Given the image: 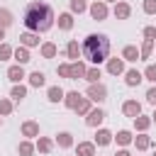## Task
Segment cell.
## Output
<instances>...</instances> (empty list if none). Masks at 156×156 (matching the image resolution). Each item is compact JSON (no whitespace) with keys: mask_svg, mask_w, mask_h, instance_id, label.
<instances>
[{"mask_svg":"<svg viewBox=\"0 0 156 156\" xmlns=\"http://www.w3.org/2000/svg\"><path fill=\"white\" fill-rule=\"evenodd\" d=\"M54 10H51V5L49 2H44V0H34V2H29L27 7H24V15H22V24L29 29V32H37V34H41V32H49L51 27H54Z\"/></svg>","mask_w":156,"mask_h":156,"instance_id":"6da1fadb","label":"cell"},{"mask_svg":"<svg viewBox=\"0 0 156 156\" xmlns=\"http://www.w3.org/2000/svg\"><path fill=\"white\" fill-rule=\"evenodd\" d=\"M80 54L93 63V66H100L102 61H107L110 56V39L107 34H88L80 44Z\"/></svg>","mask_w":156,"mask_h":156,"instance_id":"7a4b0ae2","label":"cell"},{"mask_svg":"<svg viewBox=\"0 0 156 156\" xmlns=\"http://www.w3.org/2000/svg\"><path fill=\"white\" fill-rule=\"evenodd\" d=\"M85 95H88L93 102H98V105H100V102H105V100H107V88H105L102 83H90Z\"/></svg>","mask_w":156,"mask_h":156,"instance_id":"3957f363","label":"cell"},{"mask_svg":"<svg viewBox=\"0 0 156 156\" xmlns=\"http://www.w3.org/2000/svg\"><path fill=\"white\" fill-rule=\"evenodd\" d=\"M88 12H90V17H93V20H98V22H102V20L110 15V10H107V2H105V0H95V2L88 7Z\"/></svg>","mask_w":156,"mask_h":156,"instance_id":"277c9868","label":"cell"},{"mask_svg":"<svg viewBox=\"0 0 156 156\" xmlns=\"http://www.w3.org/2000/svg\"><path fill=\"white\" fill-rule=\"evenodd\" d=\"M102 119H105V112H102L100 107H93V110L85 115V124L93 127V129H98V127L102 124Z\"/></svg>","mask_w":156,"mask_h":156,"instance_id":"5b68a950","label":"cell"},{"mask_svg":"<svg viewBox=\"0 0 156 156\" xmlns=\"http://www.w3.org/2000/svg\"><path fill=\"white\" fill-rule=\"evenodd\" d=\"M112 15H115L117 20H129V15H132V5H129V2H124V0H117V2H115Z\"/></svg>","mask_w":156,"mask_h":156,"instance_id":"8992f818","label":"cell"},{"mask_svg":"<svg viewBox=\"0 0 156 156\" xmlns=\"http://www.w3.org/2000/svg\"><path fill=\"white\" fill-rule=\"evenodd\" d=\"M122 112H124V117H136V115H141V102H136V100H124L122 102Z\"/></svg>","mask_w":156,"mask_h":156,"instance_id":"52a82bcc","label":"cell"},{"mask_svg":"<svg viewBox=\"0 0 156 156\" xmlns=\"http://www.w3.org/2000/svg\"><path fill=\"white\" fill-rule=\"evenodd\" d=\"M20 44H22V46H27V49L39 46V34H37V32H29V29H27V32H22V34H20Z\"/></svg>","mask_w":156,"mask_h":156,"instance_id":"ba28073f","label":"cell"},{"mask_svg":"<svg viewBox=\"0 0 156 156\" xmlns=\"http://www.w3.org/2000/svg\"><path fill=\"white\" fill-rule=\"evenodd\" d=\"M141 80H144L141 71H136V68H129V71H124V83H127L129 88H136Z\"/></svg>","mask_w":156,"mask_h":156,"instance_id":"9c48e42d","label":"cell"},{"mask_svg":"<svg viewBox=\"0 0 156 156\" xmlns=\"http://www.w3.org/2000/svg\"><path fill=\"white\" fill-rule=\"evenodd\" d=\"M22 136H27V139H34V136H39V122H34V119H27V122H22Z\"/></svg>","mask_w":156,"mask_h":156,"instance_id":"30bf717a","label":"cell"},{"mask_svg":"<svg viewBox=\"0 0 156 156\" xmlns=\"http://www.w3.org/2000/svg\"><path fill=\"white\" fill-rule=\"evenodd\" d=\"M12 58H15L20 66H24V63H29V61H32V56H29V49H27V46H22V44H20V46L12 51Z\"/></svg>","mask_w":156,"mask_h":156,"instance_id":"8fae6325","label":"cell"},{"mask_svg":"<svg viewBox=\"0 0 156 156\" xmlns=\"http://www.w3.org/2000/svg\"><path fill=\"white\" fill-rule=\"evenodd\" d=\"M85 71L88 66L78 58V61H71V80H78V78H85Z\"/></svg>","mask_w":156,"mask_h":156,"instance_id":"7c38bea8","label":"cell"},{"mask_svg":"<svg viewBox=\"0 0 156 156\" xmlns=\"http://www.w3.org/2000/svg\"><path fill=\"white\" fill-rule=\"evenodd\" d=\"M112 136H115V134H112L110 129H102V127H100V129L95 132V146H107V144H112Z\"/></svg>","mask_w":156,"mask_h":156,"instance_id":"4fadbf2b","label":"cell"},{"mask_svg":"<svg viewBox=\"0 0 156 156\" xmlns=\"http://www.w3.org/2000/svg\"><path fill=\"white\" fill-rule=\"evenodd\" d=\"M132 144L136 146V151H146V149L151 146V136H149L146 132H139V134L132 139Z\"/></svg>","mask_w":156,"mask_h":156,"instance_id":"5bb4252c","label":"cell"},{"mask_svg":"<svg viewBox=\"0 0 156 156\" xmlns=\"http://www.w3.org/2000/svg\"><path fill=\"white\" fill-rule=\"evenodd\" d=\"M107 73L122 76L124 73V58H107Z\"/></svg>","mask_w":156,"mask_h":156,"instance_id":"9a60e30c","label":"cell"},{"mask_svg":"<svg viewBox=\"0 0 156 156\" xmlns=\"http://www.w3.org/2000/svg\"><path fill=\"white\" fill-rule=\"evenodd\" d=\"M7 78H10L12 83H22V78H27V76H24V66H20V63L10 66V68H7Z\"/></svg>","mask_w":156,"mask_h":156,"instance_id":"2e32d148","label":"cell"},{"mask_svg":"<svg viewBox=\"0 0 156 156\" xmlns=\"http://www.w3.org/2000/svg\"><path fill=\"white\" fill-rule=\"evenodd\" d=\"M80 100H83V95H80L78 90H71V93H66V95H63V105H66L68 110H76Z\"/></svg>","mask_w":156,"mask_h":156,"instance_id":"e0dca14e","label":"cell"},{"mask_svg":"<svg viewBox=\"0 0 156 156\" xmlns=\"http://www.w3.org/2000/svg\"><path fill=\"white\" fill-rule=\"evenodd\" d=\"M76 156H95V141H78Z\"/></svg>","mask_w":156,"mask_h":156,"instance_id":"ac0fdd59","label":"cell"},{"mask_svg":"<svg viewBox=\"0 0 156 156\" xmlns=\"http://www.w3.org/2000/svg\"><path fill=\"white\" fill-rule=\"evenodd\" d=\"M39 54H41L44 58H54V56L58 54V46H56L54 41H44V44L39 46Z\"/></svg>","mask_w":156,"mask_h":156,"instance_id":"d6986e66","label":"cell"},{"mask_svg":"<svg viewBox=\"0 0 156 156\" xmlns=\"http://www.w3.org/2000/svg\"><path fill=\"white\" fill-rule=\"evenodd\" d=\"M122 58H124V61H129V63L139 61V49H136L134 44H127V46L122 49Z\"/></svg>","mask_w":156,"mask_h":156,"instance_id":"ffe728a7","label":"cell"},{"mask_svg":"<svg viewBox=\"0 0 156 156\" xmlns=\"http://www.w3.org/2000/svg\"><path fill=\"white\" fill-rule=\"evenodd\" d=\"M56 144H58V149H71L73 146V134L71 132H58L56 134Z\"/></svg>","mask_w":156,"mask_h":156,"instance_id":"44dd1931","label":"cell"},{"mask_svg":"<svg viewBox=\"0 0 156 156\" xmlns=\"http://www.w3.org/2000/svg\"><path fill=\"white\" fill-rule=\"evenodd\" d=\"M56 22H58V29H63V32L73 29V15H71V12H61Z\"/></svg>","mask_w":156,"mask_h":156,"instance_id":"7402d4cb","label":"cell"},{"mask_svg":"<svg viewBox=\"0 0 156 156\" xmlns=\"http://www.w3.org/2000/svg\"><path fill=\"white\" fill-rule=\"evenodd\" d=\"M63 95H66V93H63L58 85H49V90H46V100H49V102H61Z\"/></svg>","mask_w":156,"mask_h":156,"instance_id":"603a6c76","label":"cell"},{"mask_svg":"<svg viewBox=\"0 0 156 156\" xmlns=\"http://www.w3.org/2000/svg\"><path fill=\"white\" fill-rule=\"evenodd\" d=\"M151 124H154V122H151V117H146V115H136V117H134V129H136V132H146Z\"/></svg>","mask_w":156,"mask_h":156,"instance_id":"cb8c5ba5","label":"cell"},{"mask_svg":"<svg viewBox=\"0 0 156 156\" xmlns=\"http://www.w3.org/2000/svg\"><path fill=\"white\" fill-rule=\"evenodd\" d=\"M34 146H37V151H39V154H51V149H54V141H51L49 136H39Z\"/></svg>","mask_w":156,"mask_h":156,"instance_id":"d4e9b609","label":"cell"},{"mask_svg":"<svg viewBox=\"0 0 156 156\" xmlns=\"http://www.w3.org/2000/svg\"><path fill=\"white\" fill-rule=\"evenodd\" d=\"M34 151H37V146H34L29 139H24V141L17 144V154H20V156H34Z\"/></svg>","mask_w":156,"mask_h":156,"instance_id":"484cf974","label":"cell"},{"mask_svg":"<svg viewBox=\"0 0 156 156\" xmlns=\"http://www.w3.org/2000/svg\"><path fill=\"white\" fill-rule=\"evenodd\" d=\"M66 56H68L71 61H78V56H80V46H78L76 39H71V41L66 44Z\"/></svg>","mask_w":156,"mask_h":156,"instance_id":"4316f807","label":"cell"},{"mask_svg":"<svg viewBox=\"0 0 156 156\" xmlns=\"http://www.w3.org/2000/svg\"><path fill=\"white\" fill-rule=\"evenodd\" d=\"M27 78H29V85H32V88H41V85L46 83V76H44L41 71H32Z\"/></svg>","mask_w":156,"mask_h":156,"instance_id":"83f0119b","label":"cell"},{"mask_svg":"<svg viewBox=\"0 0 156 156\" xmlns=\"http://www.w3.org/2000/svg\"><path fill=\"white\" fill-rule=\"evenodd\" d=\"M10 98H12L15 102L24 100V98H27V88H24L22 83H15V85H12V90H10Z\"/></svg>","mask_w":156,"mask_h":156,"instance_id":"f1b7e54d","label":"cell"},{"mask_svg":"<svg viewBox=\"0 0 156 156\" xmlns=\"http://www.w3.org/2000/svg\"><path fill=\"white\" fill-rule=\"evenodd\" d=\"M154 54V39H144L139 46V58H149Z\"/></svg>","mask_w":156,"mask_h":156,"instance_id":"f546056e","label":"cell"},{"mask_svg":"<svg viewBox=\"0 0 156 156\" xmlns=\"http://www.w3.org/2000/svg\"><path fill=\"white\" fill-rule=\"evenodd\" d=\"M112 139H115L119 146H127V144H132V139H134V136H132V132H129V129H119V132H117V136H112Z\"/></svg>","mask_w":156,"mask_h":156,"instance_id":"4dcf8cb0","label":"cell"},{"mask_svg":"<svg viewBox=\"0 0 156 156\" xmlns=\"http://www.w3.org/2000/svg\"><path fill=\"white\" fill-rule=\"evenodd\" d=\"M90 110H93V100H90V98H83V100L78 102V107H76V112H78L80 117H85Z\"/></svg>","mask_w":156,"mask_h":156,"instance_id":"1f68e13d","label":"cell"},{"mask_svg":"<svg viewBox=\"0 0 156 156\" xmlns=\"http://www.w3.org/2000/svg\"><path fill=\"white\" fill-rule=\"evenodd\" d=\"M12 20H15V17H12V12H10L7 7H0V27H2V29H7V27L12 24Z\"/></svg>","mask_w":156,"mask_h":156,"instance_id":"d6a6232c","label":"cell"},{"mask_svg":"<svg viewBox=\"0 0 156 156\" xmlns=\"http://www.w3.org/2000/svg\"><path fill=\"white\" fill-rule=\"evenodd\" d=\"M100 76H102V73H100L98 66H93V68L85 71V80H88V83H100Z\"/></svg>","mask_w":156,"mask_h":156,"instance_id":"836d02e7","label":"cell"},{"mask_svg":"<svg viewBox=\"0 0 156 156\" xmlns=\"http://www.w3.org/2000/svg\"><path fill=\"white\" fill-rule=\"evenodd\" d=\"M88 10V2L85 0H71V15H80Z\"/></svg>","mask_w":156,"mask_h":156,"instance_id":"e575fe53","label":"cell"},{"mask_svg":"<svg viewBox=\"0 0 156 156\" xmlns=\"http://www.w3.org/2000/svg\"><path fill=\"white\" fill-rule=\"evenodd\" d=\"M12 100H7V98H0V117H7L10 112H12Z\"/></svg>","mask_w":156,"mask_h":156,"instance_id":"d590c367","label":"cell"},{"mask_svg":"<svg viewBox=\"0 0 156 156\" xmlns=\"http://www.w3.org/2000/svg\"><path fill=\"white\" fill-rule=\"evenodd\" d=\"M12 46L10 44H5V41H0V61H7V58H12Z\"/></svg>","mask_w":156,"mask_h":156,"instance_id":"8d00e7d4","label":"cell"},{"mask_svg":"<svg viewBox=\"0 0 156 156\" xmlns=\"http://www.w3.org/2000/svg\"><path fill=\"white\" fill-rule=\"evenodd\" d=\"M141 76H144L146 80H151V83H156V63H151V66H146Z\"/></svg>","mask_w":156,"mask_h":156,"instance_id":"74e56055","label":"cell"},{"mask_svg":"<svg viewBox=\"0 0 156 156\" xmlns=\"http://www.w3.org/2000/svg\"><path fill=\"white\" fill-rule=\"evenodd\" d=\"M56 73H58L61 78H68V80H71V63H58Z\"/></svg>","mask_w":156,"mask_h":156,"instance_id":"f35d334b","label":"cell"},{"mask_svg":"<svg viewBox=\"0 0 156 156\" xmlns=\"http://www.w3.org/2000/svg\"><path fill=\"white\" fill-rule=\"evenodd\" d=\"M141 10H144L146 15H156V0H144V2H141Z\"/></svg>","mask_w":156,"mask_h":156,"instance_id":"ab89813d","label":"cell"},{"mask_svg":"<svg viewBox=\"0 0 156 156\" xmlns=\"http://www.w3.org/2000/svg\"><path fill=\"white\" fill-rule=\"evenodd\" d=\"M146 102H149V105H154V107H156V85H151V88H149V90H146Z\"/></svg>","mask_w":156,"mask_h":156,"instance_id":"60d3db41","label":"cell"},{"mask_svg":"<svg viewBox=\"0 0 156 156\" xmlns=\"http://www.w3.org/2000/svg\"><path fill=\"white\" fill-rule=\"evenodd\" d=\"M144 39H156V27H144Z\"/></svg>","mask_w":156,"mask_h":156,"instance_id":"b9f144b4","label":"cell"},{"mask_svg":"<svg viewBox=\"0 0 156 156\" xmlns=\"http://www.w3.org/2000/svg\"><path fill=\"white\" fill-rule=\"evenodd\" d=\"M115 156H132V154H129V151H127V149H119V151H117V154H115Z\"/></svg>","mask_w":156,"mask_h":156,"instance_id":"7bdbcfd3","label":"cell"},{"mask_svg":"<svg viewBox=\"0 0 156 156\" xmlns=\"http://www.w3.org/2000/svg\"><path fill=\"white\" fill-rule=\"evenodd\" d=\"M2 39H5V29L0 27V41H2Z\"/></svg>","mask_w":156,"mask_h":156,"instance_id":"ee69618b","label":"cell"},{"mask_svg":"<svg viewBox=\"0 0 156 156\" xmlns=\"http://www.w3.org/2000/svg\"><path fill=\"white\" fill-rule=\"evenodd\" d=\"M151 122H156V110H154V115H151Z\"/></svg>","mask_w":156,"mask_h":156,"instance_id":"f6af8a7d","label":"cell"},{"mask_svg":"<svg viewBox=\"0 0 156 156\" xmlns=\"http://www.w3.org/2000/svg\"><path fill=\"white\" fill-rule=\"evenodd\" d=\"M105 2H117V0H105Z\"/></svg>","mask_w":156,"mask_h":156,"instance_id":"bcb514c9","label":"cell"},{"mask_svg":"<svg viewBox=\"0 0 156 156\" xmlns=\"http://www.w3.org/2000/svg\"><path fill=\"white\" fill-rule=\"evenodd\" d=\"M0 127H2V117H0Z\"/></svg>","mask_w":156,"mask_h":156,"instance_id":"7dc6e473","label":"cell"},{"mask_svg":"<svg viewBox=\"0 0 156 156\" xmlns=\"http://www.w3.org/2000/svg\"><path fill=\"white\" fill-rule=\"evenodd\" d=\"M154 156H156V151H154Z\"/></svg>","mask_w":156,"mask_h":156,"instance_id":"c3c4849f","label":"cell"}]
</instances>
